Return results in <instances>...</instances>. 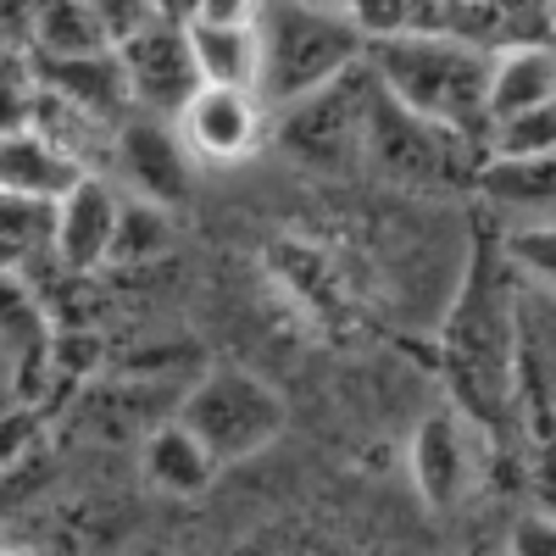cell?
Instances as JSON below:
<instances>
[{
    "mask_svg": "<svg viewBox=\"0 0 556 556\" xmlns=\"http://www.w3.org/2000/svg\"><path fill=\"white\" fill-rule=\"evenodd\" d=\"M518 351H523V301H518V273L501 251V235L490 217H479L468 267H462L456 301L440 317V374L451 390V406L468 417L473 429H495L513 417L518 395Z\"/></svg>",
    "mask_w": 556,
    "mask_h": 556,
    "instance_id": "6da1fadb",
    "label": "cell"
},
{
    "mask_svg": "<svg viewBox=\"0 0 556 556\" xmlns=\"http://www.w3.org/2000/svg\"><path fill=\"white\" fill-rule=\"evenodd\" d=\"M379 89L445 134L484 139L490 134V56L445 34H406L367 51Z\"/></svg>",
    "mask_w": 556,
    "mask_h": 556,
    "instance_id": "7a4b0ae2",
    "label": "cell"
},
{
    "mask_svg": "<svg viewBox=\"0 0 556 556\" xmlns=\"http://www.w3.org/2000/svg\"><path fill=\"white\" fill-rule=\"evenodd\" d=\"M367 62V45L351 23V7H312V0H278L262 7V84L256 96L267 112H285L317 89H329L351 67Z\"/></svg>",
    "mask_w": 556,
    "mask_h": 556,
    "instance_id": "3957f363",
    "label": "cell"
},
{
    "mask_svg": "<svg viewBox=\"0 0 556 556\" xmlns=\"http://www.w3.org/2000/svg\"><path fill=\"white\" fill-rule=\"evenodd\" d=\"M173 417L190 429L217 468H235V462L262 456L278 434H285V395H278L262 374L240 362H212L184 384Z\"/></svg>",
    "mask_w": 556,
    "mask_h": 556,
    "instance_id": "277c9868",
    "label": "cell"
},
{
    "mask_svg": "<svg viewBox=\"0 0 556 556\" xmlns=\"http://www.w3.org/2000/svg\"><path fill=\"white\" fill-rule=\"evenodd\" d=\"M374 101H379V78L374 67H351L329 89L295 101L278 112V146L290 151L306 173H356L367 167V134H374Z\"/></svg>",
    "mask_w": 556,
    "mask_h": 556,
    "instance_id": "5b68a950",
    "label": "cell"
},
{
    "mask_svg": "<svg viewBox=\"0 0 556 556\" xmlns=\"http://www.w3.org/2000/svg\"><path fill=\"white\" fill-rule=\"evenodd\" d=\"M484 162V139L445 134L379 89L374 134H367V167L374 173H384L390 184H412V190H451V184H479Z\"/></svg>",
    "mask_w": 556,
    "mask_h": 556,
    "instance_id": "8992f818",
    "label": "cell"
},
{
    "mask_svg": "<svg viewBox=\"0 0 556 556\" xmlns=\"http://www.w3.org/2000/svg\"><path fill=\"white\" fill-rule=\"evenodd\" d=\"M117 67L128 78V96L139 117H162L178 123L184 106L201 96V67L190 51V34H184V7H162L134 39L117 45Z\"/></svg>",
    "mask_w": 556,
    "mask_h": 556,
    "instance_id": "52a82bcc",
    "label": "cell"
},
{
    "mask_svg": "<svg viewBox=\"0 0 556 556\" xmlns=\"http://www.w3.org/2000/svg\"><path fill=\"white\" fill-rule=\"evenodd\" d=\"M479 445H484V429H473L451 401L434 406L424 424L412 429L406 473H412V490L424 495L429 513H456V506L479 490Z\"/></svg>",
    "mask_w": 556,
    "mask_h": 556,
    "instance_id": "ba28073f",
    "label": "cell"
},
{
    "mask_svg": "<svg viewBox=\"0 0 556 556\" xmlns=\"http://www.w3.org/2000/svg\"><path fill=\"white\" fill-rule=\"evenodd\" d=\"M112 167L123 178L128 201H146L156 212H173L190 201L195 190V156L184 146L178 123H162V117H128L117 134H112Z\"/></svg>",
    "mask_w": 556,
    "mask_h": 556,
    "instance_id": "9c48e42d",
    "label": "cell"
},
{
    "mask_svg": "<svg viewBox=\"0 0 556 556\" xmlns=\"http://www.w3.org/2000/svg\"><path fill=\"white\" fill-rule=\"evenodd\" d=\"M184 34H190V51H195L206 89H245V96H256L262 7H251V0H195V7H184Z\"/></svg>",
    "mask_w": 556,
    "mask_h": 556,
    "instance_id": "30bf717a",
    "label": "cell"
},
{
    "mask_svg": "<svg viewBox=\"0 0 556 556\" xmlns=\"http://www.w3.org/2000/svg\"><path fill=\"white\" fill-rule=\"evenodd\" d=\"M267 278L273 290L290 301V312L317 334H345L356 323V301H351V285L334 262L329 245L317 240H301V235H285L267 245Z\"/></svg>",
    "mask_w": 556,
    "mask_h": 556,
    "instance_id": "8fae6325",
    "label": "cell"
},
{
    "mask_svg": "<svg viewBox=\"0 0 556 556\" xmlns=\"http://www.w3.org/2000/svg\"><path fill=\"white\" fill-rule=\"evenodd\" d=\"M117 217H123V195L101 173H89L78 190H67L51 206V262L62 273L96 278L112 262V240H117Z\"/></svg>",
    "mask_w": 556,
    "mask_h": 556,
    "instance_id": "7c38bea8",
    "label": "cell"
},
{
    "mask_svg": "<svg viewBox=\"0 0 556 556\" xmlns=\"http://www.w3.org/2000/svg\"><path fill=\"white\" fill-rule=\"evenodd\" d=\"M178 134L190 146L195 162L206 167H228V162H245L262 134H267V106L245 89H201V96L184 106Z\"/></svg>",
    "mask_w": 556,
    "mask_h": 556,
    "instance_id": "4fadbf2b",
    "label": "cell"
},
{
    "mask_svg": "<svg viewBox=\"0 0 556 556\" xmlns=\"http://www.w3.org/2000/svg\"><path fill=\"white\" fill-rule=\"evenodd\" d=\"M34 78H39L45 96L67 101L73 112L96 117L112 134L134 117V96H128V78L117 67V51L112 56H78V62H34Z\"/></svg>",
    "mask_w": 556,
    "mask_h": 556,
    "instance_id": "5bb4252c",
    "label": "cell"
},
{
    "mask_svg": "<svg viewBox=\"0 0 556 556\" xmlns=\"http://www.w3.org/2000/svg\"><path fill=\"white\" fill-rule=\"evenodd\" d=\"M139 473H146L151 490L162 495H178V501H195L217 484V462L212 451L178 424V417H162V424H151L146 434H139Z\"/></svg>",
    "mask_w": 556,
    "mask_h": 556,
    "instance_id": "9a60e30c",
    "label": "cell"
},
{
    "mask_svg": "<svg viewBox=\"0 0 556 556\" xmlns=\"http://www.w3.org/2000/svg\"><path fill=\"white\" fill-rule=\"evenodd\" d=\"M89 173L62 156L45 134H12V139H0V195H12V201H34V206H56L67 190H78Z\"/></svg>",
    "mask_w": 556,
    "mask_h": 556,
    "instance_id": "2e32d148",
    "label": "cell"
},
{
    "mask_svg": "<svg viewBox=\"0 0 556 556\" xmlns=\"http://www.w3.org/2000/svg\"><path fill=\"white\" fill-rule=\"evenodd\" d=\"M28 56L34 62H78V56H112V34L101 0H56V7L28 12Z\"/></svg>",
    "mask_w": 556,
    "mask_h": 556,
    "instance_id": "e0dca14e",
    "label": "cell"
},
{
    "mask_svg": "<svg viewBox=\"0 0 556 556\" xmlns=\"http://www.w3.org/2000/svg\"><path fill=\"white\" fill-rule=\"evenodd\" d=\"M556 101V51L551 45H506L490 56V123Z\"/></svg>",
    "mask_w": 556,
    "mask_h": 556,
    "instance_id": "ac0fdd59",
    "label": "cell"
},
{
    "mask_svg": "<svg viewBox=\"0 0 556 556\" xmlns=\"http://www.w3.org/2000/svg\"><path fill=\"white\" fill-rule=\"evenodd\" d=\"M34 256H51V206L0 195V278H12Z\"/></svg>",
    "mask_w": 556,
    "mask_h": 556,
    "instance_id": "d6986e66",
    "label": "cell"
},
{
    "mask_svg": "<svg viewBox=\"0 0 556 556\" xmlns=\"http://www.w3.org/2000/svg\"><path fill=\"white\" fill-rule=\"evenodd\" d=\"M479 190L501 206H551L556 201V156L534 162H484Z\"/></svg>",
    "mask_w": 556,
    "mask_h": 556,
    "instance_id": "ffe728a7",
    "label": "cell"
},
{
    "mask_svg": "<svg viewBox=\"0 0 556 556\" xmlns=\"http://www.w3.org/2000/svg\"><path fill=\"white\" fill-rule=\"evenodd\" d=\"M484 156L490 162H534V156H556V101L518 112L506 123H490L484 134Z\"/></svg>",
    "mask_w": 556,
    "mask_h": 556,
    "instance_id": "44dd1931",
    "label": "cell"
},
{
    "mask_svg": "<svg viewBox=\"0 0 556 556\" xmlns=\"http://www.w3.org/2000/svg\"><path fill=\"white\" fill-rule=\"evenodd\" d=\"M167 245H173L167 212L123 195V217H117V240H112V262L106 267H146V262L167 256Z\"/></svg>",
    "mask_w": 556,
    "mask_h": 556,
    "instance_id": "7402d4cb",
    "label": "cell"
},
{
    "mask_svg": "<svg viewBox=\"0 0 556 556\" xmlns=\"http://www.w3.org/2000/svg\"><path fill=\"white\" fill-rule=\"evenodd\" d=\"M39 112V78L17 39H0V139L28 134Z\"/></svg>",
    "mask_w": 556,
    "mask_h": 556,
    "instance_id": "603a6c76",
    "label": "cell"
},
{
    "mask_svg": "<svg viewBox=\"0 0 556 556\" xmlns=\"http://www.w3.org/2000/svg\"><path fill=\"white\" fill-rule=\"evenodd\" d=\"M501 251H506V262H513L518 278H529L540 295L556 301V223L506 228V235H501Z\"/></svg>",
    "mask_w": 556,
    "mask_h": 556,
    "instance_id": "cb8c5ba5",
    "label": "cell"
},
{
    "mask_svg": "<svg viewBox=\"0 0 556 556\" xmlns=\"http://www.w3.org/2000/svg\"><path fill=\"white\" fill-rule=\"evenodd\" d=\"M45 440V412L34 401H12V406H0V479L17 473L23 462L39 451Z\"/></svg>",
    "mask_w": 556,
    "mask_h": 556,
    "instance_id": "d4e9b609",
    "label": "cell"
},
{
    "mask_svg": "<svg viewBox=\"0 0 556 556\" xmlns=\"http://www.w3.org/2000/svg\"><path fill=\"white\" fill-rule=\"evenodd\" d=\"M506 556H556V513H523L506 534Z\"/></svg>",
    "mask_w": 556,
    "mask_h": 556,
    "instance_id": "484cf974",
    "label": "cell"
},
{
    "mask_svg": "<svg viewBox=\"0 0 556 556\" xmlns=\"http://www.w3.org/2000/svg\"><path fill=\"white\" fill-rule=\"evenodd\" d=\"M0 556H39V551H28V545H0Z\"/></svg>",
    "mask_w": 556,
    "mask_h": 556,
    "instance_id": "4316f807",
    "label": "cell"
}]
</instances>
